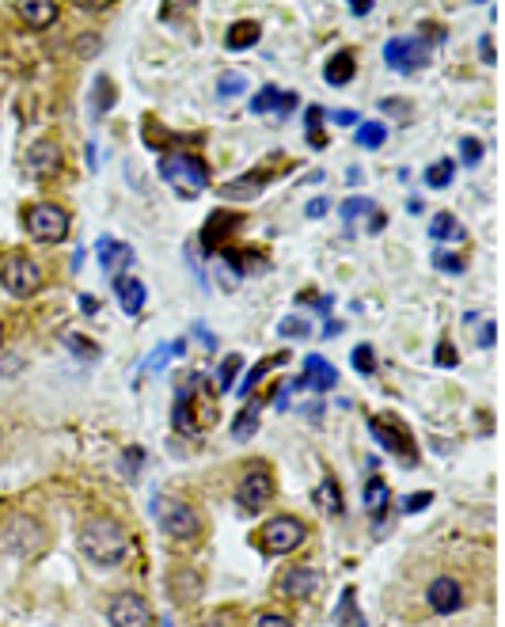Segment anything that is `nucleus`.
Returning a JSON list of instances; mask_svg holds the SVG:
<instances>
[{"label": "nucleus", "instance_id": "1", "mask_svg": "<svg viewBox=\"0 0 505 627\" xmlns=\"http://www.w3.org/2000/svg\"><path fill=\"white\" fill-rule=\"evenodd\" d=\"M80 555L95 567H122L130 559V532L114 517H88L80 525Z\"/></svg>", "mask_w": 505, "mask_h": 627}, {"label": "nucleus", "instance_id": "2", "mask_svg": "<svg viewBox=\"0 0 505 627\" xmlns=\"http://www.w3.org/2000/svg\"><path fill=\"white\" fill-rule=\"evenodd\" d=\"M160 171H164V179H168V187L183 198V202H190V198H198L202 190L209 187V171L206 164L198 160V156H190V152H171V156H164V164H160Z\"/></svg>", "mask_w": 505, "mask_h": 627}, {"label": "nucleus", "instance_id": "3", "mask_svg": "<svg viewBox=\"0 0 505 627\" xmlns=\"http://www.w3.org/2000/svg\"><path fill=\"white\" fill-rule=\"evenodd\" d=\"M46 548V525L35 513H12L4 525V551L16 559H35Z\"/></svg>", "mask_w": 505, "mask_h": 627}, {"label": "nucleus", "instance_id": "4", "mask_svg": "<svg viewBox=\"0 0 505 627\" xmlns=\"http://www.w3.org/2000/svg\"><path fill=\"white\" fill-rule=\"evenodd\" d=\"M42 266L38 259H31L27 251H12L4 263H0V285H4V293H12V297H35L38 289H42Z\"/></svg>", "mask_w": 505, "mask_h": 627}, {"label": "nucleus", "instance_id": "5", "mask_svg": "<svg viewBox=\"0 0 505 627\" xmlns=\"http://www.w3.org/2000/svg\"><path fill=\"white\" fill-rule=\"evenodd\" d=\"M304 540H308V525H304L300 517H289V513L270 517L259 529V548L266 551V555H289V551H297Z\"/></svg>", "mask_w": 505, "mask_h": 627}, {"label": "nucleus", "instance_id": "6", "mask_svg": "<svg viewBox=\"0 0 505 627\" xmlns=\"http://www.w3.org/2000/svg\"><path fill=\"white\" fill-rule=\"evenodd\" d=\"M23 225H27V232L35 236L38 244H61L69 236V213L61 206H54V202H35V206L27 209Z\"/></svg>", "mask_w": 505, "mask_h": 627}, {"label": "nucleus", "instance_id": "7", "mask_svg": "<svg viewBox=\"0 0 505 627\" xmlns=\"http://www.w3.org/2000/svg\"><path fill=\"white\" fill-rule=\"evenodd\" d=\"M156 521L171 540H198V532H202V517L194 513V506L179 502V498H160L156 502Z\"/></svg>", "mask_w": 505, "mask_h": 627}, {"label": "nucleus", "instance_id": "8", "mask_svg": "<svg viewBox=\"0 0 505 627\" xmlns=\"http://www.w3.org/2000/svg\"><path fill=\"white\" fill-rule=\"evenodd\" d=\"M107 620H111V627H152V608L141 593L126 589V593H118L111 601Z\"/></svg>", "mask_w": 505, "mask_h": 627}, {"label": "nucleus", "instance_id": "9", "mask_svg": "<svg viewBox=\"0 0 505 627\" xmlns=\"http://www.w3.org/2000/svg\"><path fill=\"white\" fill-rule=\"evenodd\" d=\"M384 61L392 69H399V73H414V69H422L430 61V46L422 38H392L384 46Z\"/></svg>", "mask_w": 505, "mask_h": 627}, {"label": "nucleus", "instance_id": "10", "mask_svg": "<svg viewBox=\"0 0 505 627\" xmlns=\"http://www.w3.org/2000/svg\"><path fill=\"white\" fill-rule=\"evenodd\" d=\"M236 498H240V506L247 513L262 510L270 498H274V475L266 472V468H247L244 479H240V487H236Z\"/></svg>", "mask_w": 505, "mask_h": 627}, {"label": "nucleus", "instance_id": "11", "mask_svg": "<svg viewBox=\"0 0 505 627\" xmlns=\"http://www.w3.org/2000/svg\"><path fill=\"white\" fill-rule=\"evenodd\" d=\"M426 601H430L433 612L449 616V612H456V608L464 605V586H460L452 574H441V578H433L430 589H426Z\"/></svg>", "mask_w": 505, "mask_h": 627}, {"label": "nucleus", "instance_id": "12", "mask_svg": "<svg viewBox=\"0 0 505 627\" xmlns=\"http://www.w3.org/2000/svg\"><path fill=\"white\" fill-rule=\"evenodd\" d=\"M369 430H373V437L388 453L403 456V460H414V445H411V437H407V430H399L395 422H384V418H373Z\"/></svg>", "mask_w": 505, "mask_h": 627}, {"label": "nucleus", "instance_id": "13", "mask_svg": "<svg viewBox=\"0 0 505 627\" xmlns=\"http://www.w3.org/2000/svg\"><path fill=\"white\" fill-rule=\"evenodd\" d=\"M27 168L35 171V175H57V171H61V145L50 141V137L31 141V149H27Z\"/></svg>", "mask_w": 505, "mask_h": 627}, {"label": "nucleus", "instance_id": "14", "mask_svg": "<svg viewBox=\"0 0 505 627\" xmlns=\"http://www.w3.org/2000/svg\"><path fill=\"white\" fill-rule=\"evenodd\" d=\"M16 12L31 31H46V27H54L61 19V8L54 0H23V4H16Z\"/></svg>", "mask_w": 505, "mask_h": 627}, {"label": "nucleus", "instance_id": "15", "mask_svg": "<svg viewBox=\"0 0 505 627\" xmlns=\"http://www.w3.org/2000/svg\"><path fill=\"white\" fill-rule=\"evenodd\" d=\"M300 384H308V388H316V392H327V388H335L338 384V369L327 358L312 354V358L304 361V377H300Z\"/></svg>", "mask_w": 505, "mask_h": 627}, {"label": "nucleus", "instance_id": "16", "mask_svg": "<svg viewBox=\"0 0 505 627\" xmlns=\"http://www.w3.org/2000/svg\"><path fill=\"white\" fill-rule=\"evenodd\" d=\"M316 586H319L316 567H293V570H285V578H281V593H285V597H312Z\"/></svg>", "mask_w": 505, "mask_h": 627}, {"label": "nucleus", "instance_id": "17", "mask_svg": "<svg viewBox=\"0 0 505 627\" xmlns=\"http://www.w3.org/2000/svg\"><path fill=\"white\" fill-rule=\"evenodd\" d=\"M114 297H118V308L126 316H141V308H145V282L141 278H118L114 282Z\"/></svg>", "mask_w": 505, "mask_h": 627}, {"label": "nucleus", "instance_id": "18", "mask_svg": "<svg viewBox=\"0 0 505 627\" xmlns=\"http://www.w3.org/2000/svg\"><path fill=\"white\" fill-rule=\"evenodd\" d=\"M95 251H99V263H103V270H107V274H118V270L133 266V247L130 244H118V240H99V244H95Z\"/></svg>", "mask_w": 505, "mask_h": 627}, {"label": "nucleus", "instance_id": "19", "mask_svg": "<svg viewBox=\"0 0 505 627\" xmlns=\"http://www.w3.org/2000/svg\"><path fill=\"white\" fill-rule=\"evenodd\" d=\"M171 593H175V601L179 605H190V601H198L202 597V578H198V570L190 567H179L175 574L168 578Z\"/></svg>", "mask_w": 505, "mask_h": 627}, {"label": "nucleus", "instance_id": "20", "mask_svg": "<svg viewBox=\"0 0 505 627\" xmlns=\"http://www.w3.org/2000/svg\"><path fill=\"white\" fill-rule=\"evenodd\" d=\"M259 38H262V23H259V19H236V23L228 27L225 46L232 50V54H236V50H251Z\"/></svg>", "mask_w": 505, "mask_h": 627}, {"label": "nucleus", "instance_id": "21", "mask_svg": "<svg viewBox=\"0 0 505 627\" xmlns=\"http://www.w3.org/2000/svg\"><path fill=\"white\" fill-rule=\"evenodd\" d=\"M354 73H357V57H354V50H338L327 65H323V80L327 84H335V88H342V84H350L354 80Z\"/></svg>", "mask_w": 505, "mask_h": 627}, {"label": "nucleus", "instance_id": "22", "mask_svg": "<svg viewBox=\"0 0 505 627\" xmlns=\"http://www.w3.org/2000/svg\"><path fill=\"white\" fill-rule=\"evenodd\" d=\"M293 107H297V95H293V92H278V88H262V92L251 99V111H255V114H266V111L285 114V111H293Z\"/></svg>", "mask_w": 505, "mask_h": 627}, {"label": "nucleus", "instance_id": "23", "mask_svg": "<svg viewBox=\"0 0 505 627\" xmlns=\"http://www.w3.org/2000/svg\"><path fill=\"white\" fill-rule=\"evenodd\" d=\"M266 183H270V175H266L262 168H255L251 175H244V179L225 183V187H221V194H225V198H251V194H259Z\"/></svg>", "mask_w": 505, "mask_h": 627}, {"label": "nucleus", "instance_id": "24", "mask_svg": "<svg viewBox=\"0 0 505 627\" xmlns=\"http://www.w3.org/2000/svg\"><path fill=\"white\" fill-rule=\"evenodd\" d=\"M361 502H365V510L380 517V513L388 510V502H392V491H388V483L384 479H369L365 483V491H361Z\"/></svg>", "mask_w": 505, "mask_h": 627}, {"label": "nucleus", "instance_id": "25", "mask_svg": "<svg viewBox=\"0 0 505 627\" xmlns=\"http://www.w3.org/2000/svg\"><path fill=\"white\" fill-rule=\"evenodd\" d=\"M114 80L111 76H95V88H92V118H103V114L114 107Z\"/></svg>", "mask_w": 505, "mask_h": 627}, {"label": "nucleus", "instance_id": "26", "mask_svg": "<svg viewBox=\"0 0 505 627\" xmlns=\"http://www.w3.org/2000/svg\"><path fill=\"white\" fill-rule=\"evenodd\" d=\"M259 415H262V403H259V399H251L244 411H240V418L232 422V437H240V441H244V437L255 434V426H259Z\"/></svg>", "mask_w": 505, "mask_h": 627}, {"label": "nucleus", "instance_id": "27", "mask_svg": "<svg viewBox=\"0 0 505 627\" xmlns=\"http://www.w3.org/2000/svg\"><path fill=\"white\" fill-rule=\"evenodd\" d=\"M430 236L433 240H464V228L452 213H437L430 221Z\"/></svg>", "mask_w": 505, "mask_h": 627}, {"label": "nucleus", "instance_id": "28", "mask_svg": "<svg viewBox=\"0 0 505 627\" xmlns=\"http://www.w3.org/2000/svg\"><path fill=\"white\" fill-rule=\"evenodd\" d=\"M285 361H289V354H270L266 361H259V365H255V369H251V373L244 377V384H240V392H244V396H251V392H255V384H259V380L266 377L270 369H278V365H285Z\"/></svg>", "mask_w": 505, "mask_h": 627}, {"label": "nucleus", "instance_id": "29", "mask_svg": "<svg viewBox=\"0 0 505 627\" xmlns=\"http://www.w3.org/2000/svg\"><path fill=\"white\" fill-rule=\"evenodd\" d=\"M354 141L361 149H380V145L388 141V126H384V122H361Z\"/></svg>", "mask_w": 505, "mask_h": 627}, {"label": "nucleus", "instance_id": "30", "mask_svg": "<svg viewBox=\"0 0 505 627\" xmlns=\"http://www.w3.org/2000/svg\"><path fill=\"white\" fill-rule=\"evenodd\" d=\"M452 175H456V164H452V160H437V164H430V171H426V187L445 190L452 183Z\"/></svg>", "mask_w": 505, "mask_h": 627}, {"label": "nucleus", "instance_id": "31", "mask_svg": "<svg viewBox=\"0 0 505 627\" xmlns=\"http://www.w3.org/2000/svg\"><path fill=\"white\" fill-rule=\"evenodd\" d=\"M240 369H244V358H240V354H232V358L221 361V373H217V388H221V392H232V384H236V377H240Z\"/></svg>", "mask_w": 505, "mask_h": 627}, {"label": "nucleus", "instance_id": "32", "mask_svg": "<svg viewBox=\"0 0 505 627\" xmlns=\"http://www.w3.org/2000/svg\"><path fill=\"white\" fill-rule=\"evenodd\" d=\"M354 589H346L342 593V608H338V616H342V627H365V620H361V612L354 608Z\"/></svg>", "mask_w": 505, "mask_h": 627}, {"label": "nucleus", "instance_id": "33", "mask_svg": "<svg viewBox=\"0 0 505 627\" xmlns=\"http://www.w3.org/2000/svg\"><path fill=\"white\" fill-rule=\"evenodd\" d=\"M319 122H323V107H308V145H312V149H323V145H327V137L319 133Z\"/></svg>", "mask_w": 505, "mask_h": 627}, {"label": "nucleus", "instance_id": "34", "mask_svg": "<svg viewBox=\"0 0 505 627\" xmlns=\"http://www.w3.org/2000/svg\"><path fill=\"white\" fill-rule=\"evenodd\" d=\"M76 54L80 57H95L99 54V50H103V38L95 35V31H84V35H76Z\"/></svg>", "mask_w": 505, "mask_h": 627}, {"label": "nucleus", "instance_id": "35", "mask_svg": "<svg viewBox=\"0 0 505 627\" xmlns=\"http://www.w3.org/2000/svg\"><path fill=\"white\" fill-rule=\"evenodd\" d=\"M361 213H373V202H369L365 194H357V198H350V202L342 206V217H346V225H354Z\"/></svg>", "mask_w": 505, "mask_h": 627}, {"label": "nucleus", "instance_id": "36", "mask_svg": "<svg viewBox=\"0 0 505 627\" xmlns=\"http://www.w3.org/2000/svg\"><path fill=\"white\" fill-rule=\"evenodd\" d=\"M247 88V80L240 73H225L221 76V84H217V95L221 99H232V95H240Z\"/></svg>", "mask_w": 505, "mask_h": 627}, {"label": "nucleus", "instance_id": "37", "mask_svg": "<svg viewBox=\"0 0 505 627\" xmlns=\"http://www.w3.org/2000/svg\"><path fill=\"white\" fill-rule=\"evenodd\" d=\"M319 498H327V510L335 513H342V494H338V487H335V479L331 475H323V487H319Z\"/></svg>", "mask_w": 505, "mask_h": 627}, {"label": "nucleus", "instance_id": "38", "mask_svg": "<svg viewBox=\"0 0 505 627\" xmlns=\"http://www.w3.org/2000/svg\"><path fill=\"white\" fill-rule=\"evenodd\" d=\"M354 369H357V373H373V369H376L373 346H357V350H354Z\"/></svg>", "mask_w": 505, "mask_h": 627}, {"label": "nucleus", "instance_id": "39", "mask_svg": "<svg viewBox=\"0 0 505 627\" xmlns=\"http://www.w3.org/2000/svg\"><path fill=\"white\" fill-rule=\"evenodd\" d=\"M65 346L76 350V354L84 350V358H95V354H99V346H95L92 339H84V335H65Z\"/></svg>", "mask_w": 505, "mask_h": 627}, {"label": "nucleus", "instance_id": "40", "mask_svg": "<svg viewBox=\"0 0 505 627\" xmlns=\"http://www.w3.org/2000/svg\"><path fill=\"white\" fill-rule=\"evenodd\" d=\"M433 263L441 266V270H449V274H464V259H460V255H445V251H437V255H433Z\"/></svg>", "mask_w": 505, "mask_h": 627}, {"label": "nucleus", "instance_id": "41", "mask_svg": "<svg viewBox=\"0 0 505 627\" xmlns=\"http://www.w3.org/2000/svg\"><path fill=\"white\" fill-rule=\"evenodd\" d=\"M460 149H464V164L475 168V164H479V156H483V145H479L475 137H464V141H460Z\"/></svg>", "mask_w": 505, "mask_h": 627}, {"label": "nucleus", "instance_id": "42", "mask_svg": "<svg viewBox=\"0 0 505 627\" xmlns=\"http://www.w3.org/2000/svg\"><path fill=\"white\" fill-rule=\"evenodd\" d=\"M278 331H281V335H293V339H304V335H308V323L293 320V316H289V320H281Z\"/></svg>", "mask_w": 505, "mask_h": 627}, {"label": "nucleus", "instance_id": "43", "mask_svg": "<svg viewBox=\"0 0 505 627\" xmlns=\"http://www.w3.org/2000/svg\"><path fill=\"white\" fill-rule=\"evenodd\" d=\"M255 627H293V620L281 616V612H262L259 620H255Z\"/></svg>", "mask_w": 505, "mask_h": 627}, {"label": "nucleus", "instance_id": "44", "mask_svg": "<svg viewBox=\"0 0 505 627\" xmlns=\"http://www.w3.org/2000/svg\"><path fill=\"white\" fill-rule=\"evenodd\" d=\"M433 502V494L430 491H422V494H411V498H407V502H403V510L407 513H418V510H426V506H430Z\"/></svg>", "mask_w": 505, "mask_h": 627}, {"label": "nucleus", "instance_id": "45", "mask_svg": "<svg viewBox=\"0 0 505 627\" xmlns=\"http://www.w3.org/2000/svg\"><path fill=\"white\" fill-rule=\"evenodd\" d=\"M437 365H441V369H452V365H456V350H452L449 342L437 346Z\"/></svg>", "mask_w": 505, "mask_h": 627}, {"label": "nucleus", "instance_id": "46", "mask_svg": "<svg viewBox=\"0 0 505 627\" xmlns=\"http://www.w3.org/2000/svg\"><path fill=\"white\" fill-rule=\"evenodd\" d=\"M137 464H145V453L133 445V449H126V475H130V479H133V468H137Z\"/></svg>", "mask_w": 505, "mask_h": 627}, {"label": "nucleus", "instance_id": "47", "mask_svg": "<svg viewBox=\"0 0 505 627\" xmlns=\"http://www.w3.org/2000/svg\"><path fill=\"white\" fill-rule=\"evenodd\" d=\"M327 198H312V202H308V209H304V213H308V217H312V221H316V217H327Z\"/></svg>", "mask_w": 505, "mask_h": 627}, {"label": "nucleus", "instance_id": "48", "mask_svg": "<svg viewBox=\"0 0 505 627\" xmlns=\"http://www.w3.org/2000/svg\"><path fill=\"white\" fill-rule=\"evenodd\" d=\"M494 335H498V331H494V320H487L483 323V331H479V346L490 350V346H494Z\"/></svg>", "mask_w": 505, "mask_h": 627}, {"label": "nucleus", "instance_id": "49", "mask_svg": "<svg viewBox=\"0 0 505 627\" xmlns=\"http://www.w3.org/2000/svg\"><path fill=\"white\" fill-rule=\"evenodd\" d=\"M376 4L373 0H357V4H350V16H369Z\"/></svg>", "mask_w": 505, "mask_h": 627}, {"label": "nucleus", "instance_id": "50", "mask_svg": "<svg viewBox=\"0 0 505 627\" xmlns=\"http://www.w3.org/2000/svg\"><path fill=\"white\" fill-rule=\"evenodd\" d=\"M331 122H338V126H354L357 114L354 111H335V114H331Z\"/></svg>", "mask_w": 505, "mask_h": 627}, {"label": "nucleus", "instance_id": "51", "mask_svg": "<svg viewBox=\"0 0 505 627\" xmlns=\"http://www.w3.org/2000/svg\"><path fill=\"white\" fill-rule=\"evenodd\" d=\"M483 61H487V65H494V38H490V35H483Z\"/></svg>", "mask_w": 505, "mask_h": 627}, {"label": "nucleus", "instance_id": "52", "mask_svg": "<svg viewBox=\"0 0 505 627\" xmlns=\"http://www.w3.org/2000/svg\"><path fill=\"white\" fill-rule=\"evenodd\" d=\"M380 228H384V217H380V213L373 209V221H369V232H380Z\"/></svg>", "mask_w": 505, "mask_h": 627}, {"label": "nucleus", "instance_id": "53", "mask_svg": "<svg viewBox=\"0 0 505 627\" xmlns=\"http://www.w3.org/2000/svg\"><path fill=\"white\" fill-rule=\"evenodd\" d=\"M84 12H111V4H80Z\"/></svg>", "mask_w": 505, "mask_h": 627}, {"label": "nucleus", "instance_id": "54", "mask_svg": "<svg viewBox=\"0 0 505 627\" xmlns=\"http://www.w3.org/2000/svg\"><path fill=\"white\" fill-rule=\"evenodd\" d=\"M0 342H4V323H0Z\"/></svg>", "mask_w": 505, "mask_h": 627}, {"label": "nucleus", "instance_id": "55", "mask_svg": "<svg viewBox=\"0 0 505 627\" xmlns=\"http://www.w3.org/2000/svg\"><path fill=\"white\" fill-rule=\"evenodd\" d=\"M0 441H4V430H0Z\"/></svg>", "mask_w": 505, "mask_h": 627}]
</instances>
